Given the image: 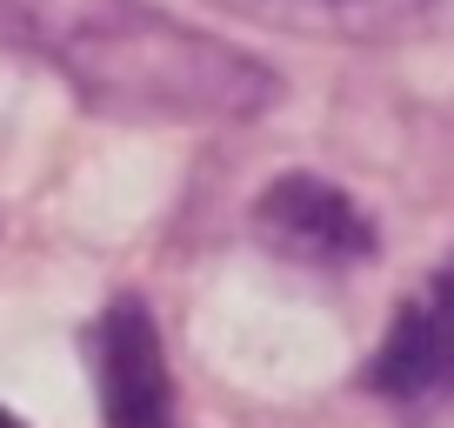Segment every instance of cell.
<instances>
[{"mask_svg": "<svg viewBox=\"0 0 454 428\" xmlns=\"http://www.w3.org/2000/svg\"><path fill=\"white\" fill-rule=\"evenodd\" d=\"M361 382L387 401H441L454 395V281L434 274L421 295H408L387 321L381 348L368 355Z\"/></svg>", "mask_w": 454, "mask_h": 428, "instance_id": "5", "label": "cell"}, {"mask_svg": "<svg viewBox=\"0 0 454 428\" xmlns=\"http://www.w3.org/2000/svg\"><path fill=\"white\" fill-rule=\"evenodd\" d=\"M94 395L107 428H174L168 348H160L147 301L121 295L94 321Z\"/></svg>", "mask_w": 454, "mask_h": 428, "instance_id": "3", "label": "cell"}, {"mask_svg": "<svg viewBox=\"0 0 454 428\" xmlns=\"http://www.w3.org/2000/svg\"><path fill=\"white\" fill-rule=\"evenodd\" d=\"M0 428H27V422H20V415H7V408H0Z\"/></svg>", "mask_w": 454, "mask_h": 428, "instance_id": "6", "label": "cell"}, {"mask_svg": "<svg viewBox=\"0 0 454 428\" xmlns=\"http://www.w3.org/2000/svg\"><path fill=\"white\" fill-rule=\"evenodd\" d=\"M221 14L254 28L301 34V41H348V47H395L454 34V0H207Z\"/></svg>", "mask_w": 454, "mask_h": 428, "instance_id": "4", "label": "cell"}, {"mask_svg": "<svg viewBox=\"0 0 454 428\" xmlns=\"http://www.w3.org/2000/svg\"><path fill=\"white\" fill-rule=\"evenodd\" d=\"M14 34L81 107L154 128H234L281 100V74L154 0H20Z\"/></svg>", "mask_w": 454, "mask_h": 428, "instance_id": "1", "label": "cell"}, {"mask_svg": "<svg viewBox=\"0 0 454 428\" xmlns=\"http://www.w3.org/2000/svg\"><path fill=\"white\" fill-rule=\"evenodd\" d=\"M254 234L274 248L281 261L301 268H361L381 248L368 208L348 187L321 181V174H274L254 201Z\"/></svg>", "mask_w": 454, "mask_h": 428, "instance_id": "2", "label": "cell"}, {"mask_svg": "<svg viewBox=\"0 0 454 428\" xmlns=\"http://www.w3.org/2000/svg\"><path fill=\"white\" fill-rule=\"evenodd\" d=\"M441 274H448V281H454V261H448V268H441Z\"/></svg>", "mask_w": 454, "mask_h": 428, "instance_id": "7", "label": "cell"}]
</instances>
